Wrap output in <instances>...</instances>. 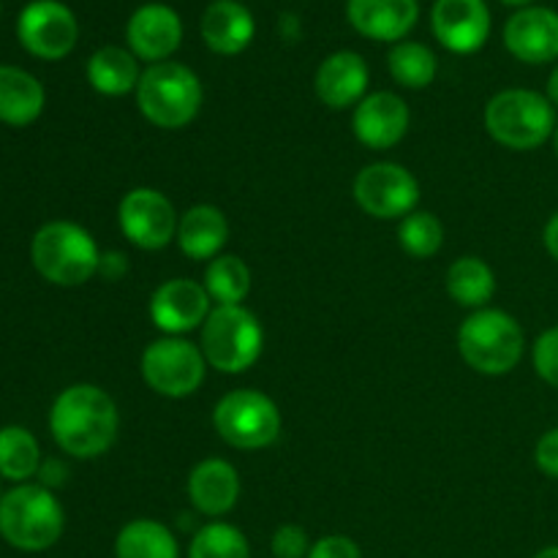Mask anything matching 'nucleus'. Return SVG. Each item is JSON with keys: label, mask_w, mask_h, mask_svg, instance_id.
Returning a JSON list of instances; mask_svg holds the SVG:
<instances>
[{"label": "nucleus", "mask_w": 558, "mask_h": 558, "mask_svg": "<svg viewBox=\"0 0 558 558\" xmlns=\"http://www.w3.org/2000/svg\"><path fill=\"white\" fill-rule=\"evenodd\" d=\"M120 414L112 396L96 385H71L54 398L49 430L60 450L71 458L104 456L118 439Z\"/></svg>", "instance_id": "nucleus-1"}, {"label": "nucleus", "mask_w": 558, "mask_h": 558, "mask_svg": "<svg viewBox=\"0 0 558 558\" xmlns=\"http://www.w3.org/2000/svg\"><path fill=\"white\" fill-rule=\"evenodd\" d=\"M31 259L38 276L54 287H82L101 267V251L80 223L49 221L33 234Z\"/></svg>", "instance_id": "nucleus-2"}, {"label": "nucleus", "mask_w": 558, "mask_h": 558, "mask_svg": "<svg viewBox=\"0 0 558 558\" xmlns=\"http://www.w3.org/2000/svg\"><path fill=\"white\" fill-rule=\"evenodd\" d=\"M63 507L44 485L22 483L0 499V537L11 548L41 554L63 537Z\"/></svg>", "instance_id": "nucleus-3"}, {"label": "nucleus", "mask_w": 558, "mask_h": 558, "mask_svg": "<svg viewBox=\"0 0 558 558\" xmlns=\"http://www.w3.org/2000/svg\"><path fill=\"white\" fill-rule=\"evenodd\" d=\"M458 352L477 374L505 376L523 360L526 336L507 311L480 308L458 330Z\"/></svg>", "instance_id": "nucleus-4"}, {"label": "nucleus", "mask_w": 558, "mask_h": 558, "mask_svg": "<svg viewBox=\"0 0 558 558\" xmlns=\"http://www.w3.org/2000/svg\"><path fill=\"white\" fill-rule=\"evenodd\" d=\"M556 125V107L548 96L526 87L496 93L485 107V129L510 150H537L554 140Z\"/></svg>", "instance_id": "nucleus-5"}, {"label": "nucleus", "mask_w": 558, "mask_h": 558, "mask_svg": "<svg viewBox=\"0 0 558 558\" xmlns=\"http://www.w3.org/2000/svg\"><path fill=\"white\" fill-rule=\"evenodd\" d=\"M202 82L189 65L163 60L142 71L136 107L158 129H183L202 109Z\"/></svg>", "instance_id": "nucleus-6"}, {"label": "nucleus", "mask_w": 558, "mask_h": 558, "mask_svg": "<svg viewBox=\"0 0 558 558\" xmlns=\"http://www.w3.org/2000/svg\"><path fill=\"white\" fill-rule=\"evenodd\" d=\"M265 330L243 305H216L202 325V354L221 374H243L259 360Z\"/></svg>", "instance_id": "nucleus-7"}, {"label": "nucleus", "mask_w": 558, "mask_h": 558, "mask_svg": "<svg viewBox=\"0 0 558 558\" xmlns=\"http://www.w3.org/2000/svg\"><path fill=\"white\" fill-rule=\"evenodd\" d=\"M218 436L234 450H265L281 436V412L259 390H234L213 412Z\"/></svg>", "instance_id": "nucleus-8"}, {"label": "nucleus", "mask_w": 558, "mask_h": 558, "mask_svg": "<svg viewBox=\"0 0 558 558\" xmlns=\"http://www.w3.org/2000/svg\"><path fill=\"white\" fill-rule=\"evenodd\" d=\"M142 379L163 398H189L205 381L207 360L199 347L178 336H163L142 352Z\"/></svg>", "instance_id": "nucleus-9"}, {"label": "nucleus", "mask_w": 558, "mask_h": 558, "mask_svg": "<svg viewBox=\"0 0 558 558\" xmlns=\"http://www.w3.org/2000/svg\"><path fill=\"white\" fill-rule=\"evenodd\" d=\"M354 199L360 210L379 221L407 218L420 202V183L407 167L392 161L368 163L354 178Z\"/></svg>", "instance_id": "nucleus-10"}, {"label": "nucleus", "mask_w": 558, "mask_h": 558, "mask_svg": "<svg viewBox=\"0 0 558 558\" xmlns=\"http://www.w3.org/2000/svg\"><path fill=\"white\" fill-rule=\"evenodd\" d=\"M20 44L41 60H60L76 47L80 25L74 11L60 0H33L16 20Z\"/></svg>", "instance_id": "nucleus-11"}, {"label": "nucleus", "mask_w": 558, "mask_h": 558, "mask_svg": "<svg viewBox=\"0 0 558 558\" xmlns=\"http://www.w3.org/2000/svg\"><path fill=\"white\" fill-rule=\"evenodd\" d=\"M118 221L129 243L142 251L167 248L178 238V213L174 205L156 189H131L120 199Z\"/></svg>", "instance_id": "nucleus-12"}, {"label": "nucleus", "mask_w": 558, "mask_h": 558, "mask_svg": "<svg viewBox=\"0 0 558 558\" xmlns=\"http://www.w3.org/2000/svg\"><path fill=\"white\" fill-rule=\"evenodd\" d=\"M210 303L205 283H196L191 278H172L153 292L150 319L163 336H183L205 325L213 311Z\"/></svg>", "instance_id": "nucleus-13"}, {"label": "nucleus", "mask_w": 558, "mask_h": 558, "mask_svg": "<svg viewBox=\"0 0 558 558\" xmlns=\"http://www.w3.org/2000/svg\"><path fill=\"white\" fill-rule=\"evenodd\" d=\"M436 41L456 54H472L490 36V9L485 0H436L430 11Z\"/></svg>", "instance_id": "nucleus-14"}, {"label": "nucleus", "mask_w": 558, "mask_h": 558, "mask_svg": "<svg viewBox=\"0 0 558 558\" xmlns=\"http://www.w3.org/2000/svg\"><path fill=\"white\" fill-rule=\"evenodd\" d=\"M125 41L136 60L163 63L178 52L183 41V20L167 3H145L131 14L125 25Z\"/></svg>", "instance_id": "nucleus-15"}, {"label": "nucleus", "mask_w": 558, "mask_h": 558, "mask_svg": "<svg viewBox=\"0 0 558 558\" xmlns=\"http://www.w3.org/2000/svg\"><path fill=\"white\" fill-rule=\"evenodd\" d=\"M505 47L521 63H554L558 60V11L545 5L518 9L505 25Z\"/></svg>", "instance_id": "nucleus-16"}, {"label": "nucleus", "mask_w": 558, "mask_h": 558, "mask_svg": "<svg viewBox=\"0 0 558 558\" xmlns=\"http://www.w3.org/2000/svg\"><path fill=\"white\" fill-rule=\"evenodd\" d=\"M409 120L412 114L401 96L390 90H376L354 107L352 129L354 136L371 150H390L407 136Z\"/></svg>", "instance_id": "nucleus-17"}, {"label": "nucleus", "mask_w": 558, "mask_h": 558, "mask_svg": "<svg viewBox=\"0 0 558 558\" xmlns=\"http://www.w3.org/2000/svg\"><path fill=\"white\" fill-rule=\"evenodd\" d=\"M368 80L371 71L363 54L341 49V52H332L330 58L319 63L314 76V90L325 107L341 112V109L357 107L363 101L365 93H368Z\"/></svg>", "instance_id": "nucleus-18"}, {"label": "nucleus", "mask_w": 558, "mask_h": 558, "mask_svg": "<svg viewBox=\"0 0 558 558\" xmlns=\"http://www.w3.org/2000/svg\"><path fill=\"white\" fill-rule=\"evenodd\" d=\"M347 16L354 31L374 41H403L417 25V0H347Z\"/></svg>", "instance_id": "nucleus-19"}, {"label": "nucleus", "mask_w": 558, "mask_h": 558, "mask_svg": "<svg viewBox=\"0 0 558 558\" xmlns=\"http://www.w3.org/2000/svg\"><path fill=\"white\" fill-rule=\"evenodd\" d=\"M240 499L238 469L221 458L196 463L189 474V501L207 518H221L234 510Z\"/></svg>", "instance_id": "nucleus-20"}, {"label": "nucleus", "mask_w": 558, "mask_h": 558, "mask_svg": "<svg viewBox=\"0 0 558 558\" xmlns=\"http://www.w3.org/2000/svg\"><path fill=\"white\" fill-rule=\"evenodd\" d=\"M254 14L238 0H213L202 14V38L216 54H240L254 41Z\"/></svg>", "instance_id": "nucleus-21"}, {"label": "nucleus", "mask_w": 558, "mask_h": 558, "mask_svg": "<svg viewBox=\"0 0 558 558\" xmlns=\"http://www.w3.org/2000/svg\"><path fill=\"white\" fill-rule=\"evenodd\" d=\"M229 240V221L218 207L194 205L178 223V245L189 259L205 262L221 256Z\"/></svg>", "instance_id": "nucleus-22"}, {"label": "nucleus", "mask_w": 558, "mask_h": 558, "mask_svg": "<svg viewBox=\"0 0 558 558\" xmlns=\"http://www.w3.org/2000/svg\"><path fill=\"white\" fill-rule=\"evenodd\" d=\"M47 104L44 85L25 69L16 65H0V123L5 125H31L38 120Z\"/></svg>", "instance_id": "nucleus-23"}, {"label": "nucleus", "mask_w": 558, "mask_h": 558, "mask_svg": "<svg viewBox=\"0 0 558 558\" xmlns=\"http://www.w3.org/2000/svg\"><path fill=\"white\" fill-rule=\"evenodd\" d=\"M140 63L134 52L123 47H101L87 60V82L96 93L109 98L125 96L140 85Z\"/></svg>", "instance_id": "nucleus-24"}, {"label": "nucleus", "mask_w": 558, "mask_h": 558, "mask_svg": "<svg viewBox=\"0 0 558 558\" xmlns=\"http://www.w3.org/2000/svg\"><path fill=\"white\" fill-rule=\"evenodd\" d=\"M114 558H180V548L172 529L161 521L136 518L118 532Z\"/></svg>", "instance_id": "nucleus-25"}, {"label": "nucleus", "mask_w": 558, "mask_h": 558, "mask_svg": "<svg viewBox=\"0 0 558 558\" xmlns=\"http://www.w3.org/2000/svg\"><path fill=\"white\" fill-rule=\"evenodd\" d=\"M447 294L463 308H485L496 294V276L480 256H461L447 270Z\"/></svg>", "instance_id": "nucleus-26"}, {"label": "nucleus", "mask_w": 558, "mask_h": 558, "mask_svg": "<svg viewBox=\"0 0 558 558\" xmlns=\"http://www.w3.org/2000/svg\"><path fill=\"white\" fill-rule=\"evenodd\" d=\"M41 469V450L36 436L22 425L0 428V477L11 483H27Z\"/></svg>", "instance_id": "nucleus-27"}, {"label": "nucleus", "mask_w": 558, "mask_h": 558, "mask_svg": "<svg viewBox=\"0 0 558 558\" xmlns=\"http://www.w3.org/2000/svg\"><path fill=\"white\" fill-rule=\"evenodd\" d=\"M387 69L398 85L409 87V90H423L436 80L439 60H436L434 49L425 44L398 41L387 54Z\"/></svg>", "instance_id": "nucleus-28"}, {"label": "nucleus", "mask_w": 558, "mask_h": 558, "mask_svg": "<svg viewBox=\"0 0 558 558\" xmlns=\"http://www.w3.org/2000/svg\"><path fill=\"white\" fill-rule=\"evenodd\" d=\"M205 289L218 305H243L251 292V270L240 256L221 254L207 265Z\"/></svg>", "instance_id": "nucleus-29"}, {"label": "nucleus", "mask_w": 558, "mask_h": 558, "mask_svg": "<svg viewBox=\"0 0 558 558\" xmlns=\"http://www.w3.org/2000/svg\"><path fill=\"white\" fill-rule=\"evenodd\" d=\"M189 558H251V545L238 526L213 521L194 534Z\"/></svg>", "instance_id": "nucleus-30"}, {"label": "nucleus", "mask_w": 558, "mask_h": 558, "mask_svg": "<svg viewBox=\"0 0 558 558\" xmlns=\"http://www.w3.org/2000/svg\"><path fill=\"white\" fill-rule=\"evenodd\" d=\"M398 240L401 248L414 259H428V256L439 254L441 243H445V227L434 213L414 210L398 227Z\"/></svg>", "instance_id": "nucleus-31"}, {"label": "nucleus", "mask_w": 558, "mask_h": 558, "mask_svg": "<svg viewBox=\"0 0 558 558\" xmlns=\"http://www.w3.org/2000/svg\"><path fill=\"white\" fill-rule=\"evenodd\" d=\"M532 360L539 379L558 390V325L550 327V330H545L543 336L534 341Z\"/></svg>", "instance_id": "nucleus-32"}, {"label": "nucleus", "mask_w": 558, "mask_h": 558, "mask_svg": "<svg viewBox=\"0 0 558 558\" xmlns=\"http://www.w3.org/2000/svg\"><path fill=\"white\" fill-rule=\"evenodd\" d=\"M270 550L276 558H308L311 539L303 526H298V523H283L272 534Z\"/></svg>", "instance_id": "nucleus-33"}, {"label": "nucleus", "mask_w": 558, "mask_h": 558, "mask_svg": "<svg viewBox=\"0 0 558 558\" xmlns=\"http://www.w3.org/2000/svg\"><path fill=\"white\" fill-rule=\"evenodd\" d=\"M308 558H363V550L352 537L343 534H327L311 545Z\"/></svg>", "instance_id": "nucleus-34"}, {"label": "nucleus", "mask_w": 558, "mask_h": 558, "mask_svg": "<svg viewBox=\"0 0 558 558\" xmlns=\"http://www.w3.org/2000/svg\"><path fill=\"white\" fill-rule=\"evenodd\" d=\"M534 463L545 477L558 480V428H550L548 434L539 436L534 447Z\"/></svg>", "instance_id": "nucleus-35"}, {"label": "nucleus", "mask_w": 558, "mask_h": 558, "mask_svg": "<svg viewBox=\"0 0 558 558\" xmlns=\"http://www.w3.org/2000/svg\"><path fill=\"white\" fill-rule=\"evenodd\" d=\"M65 474H69V469L63 466V461H41V469H38V477H41V485L44 488H58V485L65 483Z\"/></svg>", "instance_id": "nucleus-36"}, {"label": "nucleus", "mask_w": 558, "mask_h": 558, "mask_svg": "<svg viewBox=\"0 0 558 558\" xmlns=\"http://www.w3.org/2000/svg\"><path fill=\"white\" fill-rule=\"evenodd\" d=\"M125 270H129V265L123 262V254H118V251L101 254V267H98V272H104L109 281H118Z\"/></svg>", "instance_id": "nucleus-37"}, {"label": "nucleus", "mask_w": 558, "mask_h": 558, "mask_svg": "<svg viewBox=\"0 0 558 558\" xmlns=\"http://www.w3.org/2000/svg\"><path fill=\"white\" fill-rule=\"evenodd\" d=\"M543 243H545V251H548V254L558 262V213H554V216L548 218V223H545Z\"/></svg>", "instance_id": "nucleus-38"}, {"label": "nucleus", "mask_w": 558, "mask_h": 558, "mask_svg": "<svg viewBox=\"0 0 558 558\" xmlns=\"http://www.w3.org/2000/svg\"><path fill=\"white\" fill-rule=\"evenodd\" d=\"M545 96H548V101L554 104V107H558V65L554 71H550V76H548V93H545Z\"/></svg>", "instance_id": "nucleus-39"}, {"label": "nucleus", "mask_w": 558, "mask_h": 558, "mask_svg": "<svg viewBox=\"0 0 558 558\" xmlns=\"http://www.w3.org/2000/svg\"><path fill=\"white\" fill-rule=\"evenodd\" d=\"M532 558H558V545H550V548H543L539 554H534Z\"/></svg>", "instance_id": "nucleus-40"}, {"label": "nucleus", "mask_w": 558, "mask_h": 558, "mask_svg": "<svg viewBox=\"0 0 558 558\" xmlns=\"http://www.w3.org/2000/svg\"><path fill=\"white\" fill-rule=\"evenodd\" d=\"M505 5H518V9H526V5H534V0H501Z\"/></svg>", "instance_id": "nucleus-41"}, {"label": "nucleus", "mask_w": 558, "mask_h": 558, "mask_svg": "<svg viewBox=\"0 0 558 558\" xmlns=\"http://www.w3.org/2000/svg\"><path fill=\"white\" fill-rule=\"evenodd\" d=\"M554 150H556V158H558V125H556V131H554Z\"/></svg>", "instance_id": "nucleus-42"}, {"label": "nucleus", "mask_w": 558, "mask_h": 558, "mask_svg": "<svg viewBox=\"0 0 558 558\" xmlns=\"http://www.w3.org/2000/svg\"><path fill=\"white\" fill-rule=\"evenodd\" d=\"M0 499H3V494H0Z\"/></svg>", "instance_id": "nucleus-43"}]
</instances>
